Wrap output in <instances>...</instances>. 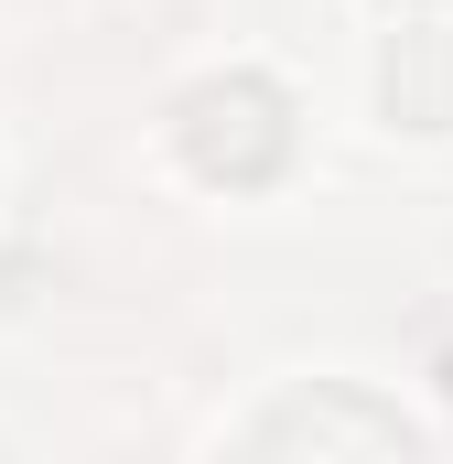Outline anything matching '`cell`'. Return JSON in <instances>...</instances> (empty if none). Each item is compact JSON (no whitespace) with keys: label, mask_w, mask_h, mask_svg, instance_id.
<instances>
[{"label":"cell","mask_w":453,"mask_h":464,"mask_svg":"<svg viewBox=\"0 0 453 464\" xmlns=\"http://www.w3.org/2000/svg\"><path fill=\"white\" fill-rule=\"evenodd\" d=\"M378 109L400 119V130H453V33L443 22L389 33V54H378Z\"/></svg>","instance_id":"3957f363"},{"label":"cell","mask_w":453,"mask_h":464,"mask_svg":"<svg viewBox=\"0 0 453 464\" xmlns=\"http://www.w3.org/2000/svg\"><path fill=\"white\" fill-rule=\"evenodd\" d=\"M173 140H184V162H195L206 184L259 195V184H281V162H292V98H281L270 76L226 65V76H206V87L173 109Z\"/></svg>","instance_id":"6da1fadb"},{"label":"cell","mask_w":453,"mask_h":464,"mask_svg":"<svg viewBox=\"0 0 453 464\" xmlns=\"http://www.w3.org/2000/svg\"><path fill=\"white\" fill-rule=\"evenodd\" d=\"M421 432L389 411V400H356V389H292L281 411L248 421V454H410Z\"/></svg>","instance_id":"7a4b0ae2"}]
</instances>
